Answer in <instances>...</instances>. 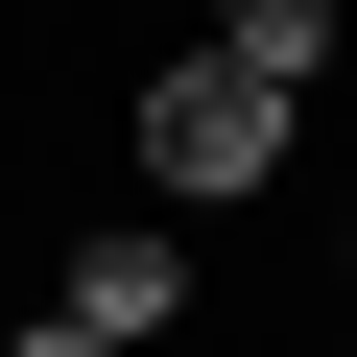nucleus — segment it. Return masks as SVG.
I'll return each instance as SVG.
<instances>
[{
  "instance_id": "f257e3e1",
  "label": "nucleus",
  "mask_w": 357,
  "mask_h": 357,
  "mask_svg": "<svg viewBox=\"0 0 357 357\" xmlns=\"http://www.w3.org/2000/svg\"><path fill=\"white\" fill-rule=\"evenodd\" d=\"M119 143H143V191H167V215H238V191H286L310 72H262V48H167V72L119 96Z\"/></svg>"
},
{
  "instance_id": "7ed1b4c3",
  "label": "nucleus",
  "mask_w": 357,
  "mask_h": 357,
  "mask_svg": "<svg viewBox=\"0 0 357 357\" xmlns=\"http://www.w3.org/2000/svg\"><path fill=\"white\" fill-rule=\"evenodd\" d=\"M215 48H262V72H333L357 24H333V0H215Z\"/></svg>"
},
{
  "instance_id": "f03ea898",
  "label": "nucleus",
  "mask_w": 357,
  "mask_h": 357,
  "mask_svg": "<svg viewBox=\"0 0 357 357\" xmlns=\"http://www.w3.org/2000/svg\"><path fill=\"white\" fill-rule=\"evenodd\" d=\"M72 333L167 357V333H191V238H72Z\"/></svg>"
},
{
  "instance_id": "20e7f679",
  "label": "nucleus",
  "mask_w": 357,
  "mask_h": 357,
  "mask_svg": "<svg viewBox=\"0 0 357 357\" xmlns=\"http://www.w3.org/2000/svg\"><path fill=\"white\" fill-rule=\"evenodd\" d=\"M0 357H119V333H72V310H48V333H0Z\"/></svg>"
}]
</instances>
